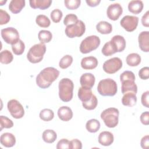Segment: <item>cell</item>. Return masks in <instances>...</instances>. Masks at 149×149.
Instances as JSON below:
<instances>
[{"instance_id": "cell-12", "label": "cell", "mask_w": 149, "mask_h": 149, "mask_svg": "<svg viewBox=\"0 0 149 149\" xmlns=\"http://www.w3.org/2000/svg\"><path fill=\"white\" fill-rule=\"evenodd\" d=\"M139 17L134 16L126 15L120 20V26L127 31H133L137 27Z\"/></svg>"}, {"instance_id": "cell-15", "label": "cell", "mask_w": 149, "mask_h": 149, "mask_svg": "<svg viewBox=\"0 0 149 149\" xmlns=\"http://www.w3.org/2000/svg\"><path fill=\"white\" fill-rule=\"evenodd\" d=\"M95 81V76L91 73L83 74L80 79V83L81 87L87 88H91L94 86Z\"/></svg>"}, {"instance_id": "cell-7", "label": "cell", "mask_w": 149, "mask_h": 149, "mask_svg": "<svg viewBox=\"0 0 149 149\" xmlns=\"http://www.w3.org/2000/svg\"><path fill=\"white\" fill-rule=\"evenodd\" d=\"M100 39L97 36H90L87 37L80 45V51L82 54H88L96 49L100 45Z\"/></svg>"}, {"instance_id": "cell-28", "label": "cell", "mask_w": 149, "mask_h": 149, "mask_svg": "<svg viewBox=\"0 0 149 149\" xmlns=\"http://www.w3.org/2000/svg\"><path fill=\"white\" fill-rule=\"evenodd\" d=\"M141 56L137 53H132L129 54L126 58V61L127 64L130 66H137L141 62Z\"/></svg>"}, {"instance_id": "cell-18", "label": "cell", "mask_w": 149, "mask_h": 149, "mask_svg": "<svg viewBox=\"0 0 149 149\" xmlns=\"http://www.w3.org/2000/svg\"><path fill=\"white\" fill-rule=\"evenodd\" d=\"M0 142L3 147L7 148L12 147L16 144V138L10 133H4L0 137Z\"/></svg>"}, {"instance_id": "cell-29", "label": "cell", "mask_w": 149, "mask_h": 149, "mask_svg": "<svg viewBox=\"0 0 149 149\" xmlns=\"http://www.w3.org/2000/svg\"><path fill=\"white\" fill-rule=\"evenodd\" d=\"M42 137L45 143H52L56 140L57 138V134L54 130L51 129H47L43 132Z\"/></svg>"}, {"instance_id": "cell-9", "label": "cell", "mask_w": 149, "mask_h": 149, "mask_svg": "<svg viewBox=\"0 0 149 149\" xmlns=\"http://www.w3.org/2000/svg\"><path fill=\"white\" fill-rule=\"evenodd\" d=\"M1 36L6 43L11 45L16 43L20 40L18 31L12 27L2 29Z\"/></svg>"}, {"instance_id": "cell-49", "label": "cell", "mask_w": 149, "mask_h": 149, "mask_svg": "<svg viewBox=\"0 0 149 149\" xmlns=\"http://www.w3.org/2000/svg\"><path fill=\"white\" fill-rule=\"evenodd\" d=\"M141 23L146 27H149V11L147 10L141 17Z\"/></svg>"}, {"instance_id": "cell-20", "label": "cell", "mask_w": 149, "mask_h": 149, "mask_svg": "<svg viewBox=\"0 0 149 149\" xmlns=\"http://www.w3.org/2000/svg\"><path fill=\"white\" fill-rule=\"evenodd\" d=\"M30 6L33 9H40L45 10L48 8L51 3V0H30Z\"/></svg>"}, {"instance_id": "cell-40", "label": "cell", "mask_w": 149, "mask_h": 149, "mask_svg": "<svg viewBox=\"0 0 149 149\" xmlns=\"http://www.w3.org/2000/svg\"><path fill=\"white\" fill-rule=\"evenodd\" d=\"M78 20V18L77 16L73 13H70V14H68L64 18L63 20V24L68 26L69 25H72L74 23H76Z\"/></svg>"}, {"instance_id": "cell-6", "label": "cell", "mask_w": 149, "mask_h": 149, "mask_svg": "<svg viewBox=\"0 0 149 149\" xmlns=\"http://www.w3.org/2000/svg\"><path fill=\"white\" fill-rule=\"evenodd\" d=\"M46 52V46L44 44L40 43L33 45L27 54L28 61L33 63L40 62Z\"/></svg>"}, {"instance_id": "cell-41", "label": "cell", "mask_w": 149, "mask_h": 149, "mask_svg": "<svg viewBox=\"0 0 149 149\" xmlns=\"http://www.w3.org/2000/svg\"><path fill=\"white\" fill-rule=\"evenodd\" d=\"M50 16H51L52 20L54 23H56L61 21V20L63 16V13H62V12L60 9H54L51 12V13L50 14Z\"/></svg>"}, {"instance_id": "cell-45", "label": "cell", "mask_w": 149, "mask_h": 149, "mask_svg": "<svg viewBox=\"0 0 149 149\" xmlns=\"http://www.w3.org/2000/svg\"><path fill=\"white\" fill-rule=\"evenodd\" d=\"M141 101L142 105L144 107L146 108H149V91H148L144 92L142 94Z\"/></svg>"}, {"instance_id": "cell-43", "label": "cell", "mask_w": 149, "mask_h": 149, "mask_svg": "<svg viewBox=\"0 0 149 149\" xmlns=\"http://www.w3.org/2000/svg\"><path fill=\"white\" fill-rule=\"evenodd\" d=\"M139 76L142 80H147L149 77V68L143 67L139 72Z\"/></svg>"}, {"instance_id": "cell-16", "label": "cell", "mask_w": 149, "mask_h": 149, "mask_svg": "<svg viewBox=\"0 0 149 149\" xmlns=\"http://www.w3.org/2000/svg\"><path fill=\"white\" fill-rule=\"evenodd\" d=\"M80 64L83 69L91 70L95 69L97 66L98 62L95 57L90 56L83 58L81 61Z\"/></svg>"}, {"instance_id": "cell-51", "label": "cell", "mask_w": 149, "mask_h": 149, "mask_svg": "<svg viewBox=\"0 0 149 149\" xmlns=\"http://www.w3.org/2000/svg\"><path fill=\"white\" fill-rule=\"evenodd\" d=\"M0 2H1V5H1V6H2V5H3V3H5L6 2V1H1Z\"/></svg>"}, {"instance_id": "cell-37", "label": "cell", "mask_w": 149, "mask_h": 149, "mask_svg": "<svg viewBox=\"0 0 149 149\" xmlns=\"http://www.w3.org/2000/svg\"><path fill=\"white\" fill-rule=\"evenodd\" d=\"M98 104V100L95 95L93 94L91 98L87 102H82V105L84 108L87 110H93L94 109Z\"/></svg>"}, {"instance_id": "cell-4", "label": "cell", "mask_w": 149, "mask_h": 149, "mask_svg": "<svg viewBox=\"0 0 149 149\" xmlns=\"http://www.w3.org/2000/svg\"><path fill=\"white\" fill-rule=\"evenodd\" d=\"M97 91L102 96H113L118 91L117 84L110 78L101 80L98 83Z\"/></svg>"}, {"instance_id": "cell-30", "label": "cell", "mask_w": 149, "mask_h": 149, "mask_svg": "<svg viewBox=\"0 0 149 149\" xmlns=\"http://www.w3.org/2000/svg\"><path fill=\"white\" fill-rule=\"evenodd\" d=\"M100 122L95 119H91L88 120L86 124V128L87 130L90 133H95L100 128Z\"/></svg>"}, {"instance_id": "cell-36", "label": "cell", "mask_w": 149, "mask_h": 149, "mask_svg": "<svg viewBox=\"0 0 149 149\" xmlns=\"http://www.w3.org/2000/svg\"><path fill=\"white\" fill-rule=\"evenodd\" d=\"M73 62V58L70 55L63 56L59 62V66L61 69H65L69 68Z\"/></svg>"}, {"instance_id": "cell-38", "label": "cell", "mask_w": 149, "mask_h": 149, "mask_svg": "<svg viewBox=\"0 0 149 149\" xmlns=\"http://www.w3.org/2000/svg\"><path fill=\"white\" fill-rule=\"evenodd\" d=\"M0 131H2L3 129H9L13 126V123L12 120L5 116L1 115L0 116Z\"/></svg>"}, {"instance_id": "cell-10", "label": "cell", "mask_w": 149, "mask_h": 149, "mask_svg": "<svg viewBox=\"0 0 149 149\" xmlns=\"http://www.w3.org/2000/svg\"><path fill=\"white\" fill-rule=\"evenodd\" d=\"M7 108L11 116L15 119H20L24 115L23 105L16 100H9L8 102Z\"/></svg>"}, {"instance_id": "cell-46", "label": "cell", "mask_w": 149, "mask_h": 149, "mask_svg": "<svg viewBox=\"0 0 149 149\" xmlns=\"http://www.w3.org/2000/svg\"><path fill=\"white\" fill-rule=\"evenodd\" d=\"M82 143L78 139H73L70 141V149H81Z\"/></svg>"}, {"instance_id": "cell-23", "label": "cell", "mask_w": 149, "mask_h": 149, "mask_svg": "<svg viewBox=\"0 0 149 149\" xmlns=\"http://www.w3.org/2000/svg\"><path fill=\"white\" fill-rule=\"evenodd\" d=\"M137 97L133 93H127L123 94L122 98V103L123 105L127 107H133L136 104Z\"/></svg>"}, {"instance_id": "cell-50", "label": "cell", "mask_w": 149, "mask_h": 149, "mask_svg": "<svg viewBox=\"0 0 149 149\" xmlns=\"http://www.w3.org/2000/svg\"><path fill=\"white\" fill-rule=\"evenodd\" d=\"M86 2L87 5L91 7H95L98 6L101 2L100 0H86Z\"/></svg>"}, {"instance_id": "cell-13", "label": "cell", "mask_w": 149, "mask_h": 149, "mask_svg": "<svg viewBox=\"0 0 149 149\" xmlns=\"http://www.w3.org/2000/svg\"><path fill=\"white\" fill-rule=\"evenodd\" d=\"M123 12L122 6L118 3L111 4L107 8V15L108 17L112 20H116L121 16Z\"/></svg>"}, {"instance_id": "cell-8", "label": "cell", "mask_w": 149, "mask_h": 149, "mask_svg": "<svg viewBox=\"0 0 149 149\" xmlns=\"http://www.w3.org/2000/svg\"><path fill=\"white\" fill-rule=\"evenodd\" d=\"M86 30V26L82 20H78L77 22L72 25L66 26L65 32L66 35L70 38L80 37L82 36Z\"/></svg>"}, {"instance_id": "cell-32", "label": "cell", "mask_w": 149, "mask_h": 149, "mask_svg": "<svg viewBox=\"0 0 149 149\" xmlns=\"http://www.w3.org/2000/svg\"><path fill=\"white\" fill-rule=\"evenodd\" d=\"M13 56L10 51L5 49L1 51L0 54V62L2 64H9L12 62Z\"/></svg>"}, {"instance_id": "cell-24", "label": "cell", "mask_w": 149, "mask_h": 149, "mask_svg": "<svg viewBox=\"0 0 149 149\" xmlns=\"http://www.w3.org/2000/svg\"><path fill=\"white\" fill-rule=\"evenodd\" d=\"M78 97L82 102H85L90 100L93 95L91 88H87L81 87L78 90Z\"/></svg>"}, {"instance_id": "cell-5", "label": "cell", "mask_w": 149, "mask_h": 149, "mask_svg": "<svg viewBox=\"0 0 149 149\" xmlns=\"http://www.w3.org/2000/svg\"><path fill=\"white\" fill-rule=\"evenodd\" d=\"M119 111L115 108H108L104 110L101 113V118L106 126L109 128L116 127L119 122Z\"/></svg>"}, {"instance_id": "cell-19", "label": "cell", "mask_w": 149, "mask_h": 149, "mask_svg": "<svg viewBox=\"0 0 149 149\" xmlns=\"http://www.w3.org/2000/svg\"><path fill=\"white\" fill-rule=\"evenodd\" d=\"M58 118L62 121L68 122L73 117V112L70 107L62 106L58 110Z\"/></svg>"}, {"instance_id": "cell-1", "label": "cell", "mask_w": 149, "mask_h": 149, "mask_svg": "<svg viewBox=\"0 0 149 149\" xmlns=\"http://www.w3.org/2000/svg\"><path fill=\"white\" fill-rule=\"evenodd\" d=\"M59 72L53 67L42 69L36 77V84L41 88H47L59 77Z\"/></svg>"}, {"instance_id": "cell-39", "label": "cell", "mask_w": 149, "mask_h": 149, "mask_svg": "<svg viewBox=\"0 0 149 149\" xmlns=\"http://www.w3.org/2000/svg\"><path fill=\"white\" fill-rule=\"evenodd\" d=\"M65 6L69 10H75L77 9L81 3L80 0H65Z\"/></svg>"}, {"instance_id": "cell-26", "label": "cell", "mask_w": 149, "mask_h": 149, "mask_svg": "<svg viewBox=\"0 0 149 149\" xmlns=\"http://www.w3.org/2000/svg\"><path fill=\"white\" fill-rule=\"evenodd\" d=\"M96 29L100 34H108L112 32V26L106 21H100L96 25Z\"/></svg>"}, {"instance_id": "cell-21", "label": "cell", "mask_w": 149, "mask_h": 149, "mask_svg": "<svg viewBox=\"0 0 149 149\" xmlns=\"http://www.w3.org/2000/svg\"><path fill=\"white\" fill-rule=\"evenodd\" d=\"M144 7L143 2L140 0H133L128 4V10L131 13L137 15L141 12Z\"/></svg>"}, {"instance_id": "cell-42", "label": "cell", "mask_w": 149, "mask_h": 149, "mask_svg": "<svg viewBox=\"0 0 149 149\" xmlns=\"http://www.w3.org/2000/svg\"><path fill=\"white\" fill-rule=\"evenodd\" d=\"M10 15L7 12L0 9V24L3 25L7 24L10 20Z\"/></svg>"}, {"instance_id": "cell-14", "label": "cell", "mask_w": 149, "mask_h": 149, "mask_svg": "<svg viewBox=\"0 0 149 149\" xmlns=\"http://www.w3.org/2000/svg\"><path fill=\"white\" fill-rule=\"evenodd\" d=\"M139 45L140 49L145 52L149 51V31L141 32L138 37Z\"/></svg>"}, {"instance_id": "cell-48", "label": "cell", "mask_w": 149, "mask_h": 149, "mask_svg": "<svg viewBox=\"0 0 149 149\" xmlns=\"http://www.w3.org/2000/svg\"><path fill=\"white\" fill-rule=\"evenodd\" d=\"M140 145L141 147L144 148V149H147L148 148L149 146V136L148 135H146L140 141Z\"/></svg>"}, {"instance_id": "cell-17", "label": "cell", "mask_w": 149, "mask_h": 149, "mask_svg": "<svg viewBox=\"0 0 149 149\" xmlns=\"http://www.w3.org/2000/svg\"><path fill=\"white\" fill-rule=\"evenodd\" d=\"M98 143L103 146H111L114 140L113 134L108 131H104L98 136Z\"/></svg>"}, {"instance_id": "cell-47", "label": "cell", "mask_w": 149, "mask_h": 149, "mask_svg": "<svg viewBox=\"0 0 149 149\" xmlns=\"http://www.w3.org/2000/svg\"><path fill=\"white\" fill-rule=\"evenodd\" d=\"M140 121L142 124L144 125H148L149 124V112L148 111L144 112L141 113L140 116Z\"/></svg>"}, {"instance_id": "cell-27", "label": "cell", "mask_w": 149, "mask_h": 149, "mask_svg": "<svg viewBox=\"0 0 149 149\" xmlns=\"http://www.w3.org/2000/svg\"><path fill=\"white\" fill-rule=\"evenodd\" d=\"M111 40L114 42L117 48L118 52H122L125 49L126 41L123 36L120 35L114 36Z\"/></svg>"}, {"instance_id": "cell-34", "label": "cell", "mask_w": 149, "mask_h": 149, "mask_svg": "<svg viewBox=\"0 0 149 149\" xmlns=\"http://www.w3.org/2000/svg\"><path fill=\"white\" fill-rule=\"evenodd\" d=\"M39 116L41 120L45 122H48L54 118V113L52 110L46 108L40 111Z\"/></svg>"}, {"instance_id": "cell-3", "label": "cell", "mask_w": 149, "mask_h": 149, "mask_svg": "<svg viewBox=\"0 0 149 149\" xmlns=\"http://www.w3.org/2000/svg\"><path fill=\"white\" fill-rule=\"evenodd\" d=\"M59 97L63 102H69L73 98L74 84L73 81L68 78H63L58 85Z\"/></svg>"}, {"instance_id": "cell-33", "label": "cell", "mask_w": 149, "mask_h": 149, "mask_svg": "<svg viewBox=\"0 0 149 149\" xmlns=\"http://www.w3.org/2000/svg\"><path fill=\"white\" fill-rule=\"evenodd\" d=\"M36 22L38 26L41 27L47 28L51 24V21L49 19L44 15H39L36 17Z\"/></svg>"}, {"instance_id": "cell-22", "label": "cell", "mask_w": 149, "mask_h": 149, "mask_svg": "<svg viewBox=\"0 0 149 149\" xmlns=\"http://www.w3.org/2000/svg\"><path fill=\"white\" fill-rule=\"evenodd\" d=\"M25 3L24 0H12L9 5V9L14 14L19 13L25 6Z\"/></svg>"}, {"instance_id": "cell-31", "label": "cell", "mask_w": 149, "mask_h": 149, "mask_svg": "<svg viewBox=\"0 0 149 149\" xmlns=\"http://www.w3.org/2000/svg\"><path fill=\"white\" fill-rule=\"evenodd\" d=\"M38 38L41 43H48L51 41L52 38V34L48 30H42L39 31L38 34Z\"/></svg>"}, {"instance_id": "cell-44", "label": "cell", "mask_w": 149, "mask_h": 149, "mask_svg": "<svg viewBox=\"0 0 149 149\" xmlns=\"http://www.w3.org/2000/svg\"><path fill=\"white\" fill-rule=\"evenodd\" d=\"M57 149L70 148V141L66 139H62L59 140L56 144Z\"/></svg>"}, {"instance_id": "cell-2", "label": "cell", "mask_w": 149, "mask_h": 149, "mask_svg": "<svg viewBox=\"0 0 149 149\" xmlns=\"http://www.w3.org/2000/svg\"><path fill=\"white\" fill-rule=\"evenodd\" d=\"M135 75L132 71H124L120 75V81L122 83V93L125 94L127 93H133L136 94L137 86L135 83Z\"/></svg>"}, {"instance_id": "cell-25", "label": "cell", "mask_w": 149, "mask_h": 149, "mask_svg": "<svg viewBox=\"0 0 149 149\" xmlns=\"http://www.w3.org/2000/svg\"><path fill=\"white\" fill-rule=\"evenodd\" d=\"M101 52L104 56H109L115 54L116 52H118V51L114 42L110 40L104 45L101 49Z\"/></svg>"}, {"instance_id": "cell-35", "label": "cell", "mask_w": 149, "mask_h": 149, "mask_svg": "<svg viewBox=\"0 0 149 149\" xmlns=\"http://www.w3.org/2000/svg\"><path fill=\"white\" fill-rule=\"evenodd\" d=\"M13 52L16 55H22L25 49V44L22 40H19L16 43L12 45Z\"/></svg>"}, {"instance_id": "cell-11", "label": "cell", "mask_w": 149, "mask_h": 149, "mask_svg": "<svg viewBox=\"0 0 149 149\" xmlns=\"http://www.w3.org/2000/svg\"><path fill=\"white\" fill-rule=\"evenodd\" d=\"M122 67V61L118 57L112 58L106 61L103 64V70L108 74H113Z\"/></svg>"}]
</instances>
